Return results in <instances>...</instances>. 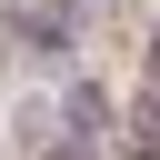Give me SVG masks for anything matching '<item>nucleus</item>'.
I'll return each mask as SVG.
<instances>
[{
	"mask_svg": "<svg viewBox=\"0 0 160 160\" xmlns=\"http://www.w3.org/2000/svg\"><path fill=\"white\" fill-rule=\"evenodd\" d=\"M60 120H70V130L100 150V140H110V120H120V100H110L100 80H70V90H60Z\"/></svg>",
	"mask_w": 160,
	"mask_h": 160,
	"instance_id": "nucleus-2",
	"label": "nucleus"
},
{
	"mask_svg": "<svg viewBox=\"0 0 160 160\" xmlns=\"http://www.w3.org/2000/svg\"><path fill=\"white\" fill-rule=\"evenodd\" d=\"M140 60H150V90H160V20H150V50H140Z\"/></svg>",
	"mask_w": 160,
	"mask_h": 160,
	"instance_id": "nucleus-4",
	"label": "nucleus"
},
{
	"mask_svg": "<svg viewBox=\"0 0 160 160\" xmlns=\"http://www.w3.org/2000/svg\"><path fill=\"white\" fill-rule=\"evenodd\" d=\"M0 40H20L30 60H70L80 50V10L70 0H0Z\"/></svg>",
	"mask_w": 160,
	"mask_h": 160,
	"instance_id": "nucleus-1",
	"label": "nucleus"
},
{
	"mask_svg": "<svg viewBox=\"0 0 160 160\" xmlns=\"http://www.w3.org/2000/svg\"><path fill=\"white\" fill-rule=\"evenodd\" d=\"M120 140H130V150H160V90L130 100V130H120Z\"/></svg>",
	"mask_w": 160,
	"mask_h": 160,
	"instance_id": "nucleus-3",
	"label": "nucleus"
}]
</instances>
